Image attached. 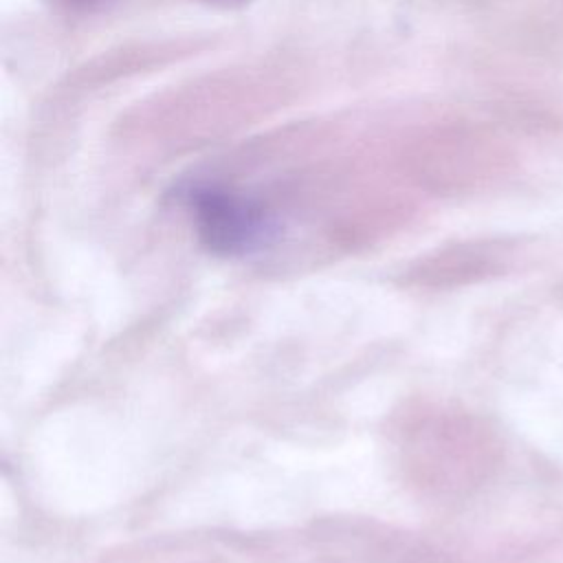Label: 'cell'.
Returning <instances> with one entry per match:
<instances>
[{
  "instance_id": "1",
  "label": "cell",
  "mask_w": 563,
  "mask_h": 563,
  "mask_svg": "<svg viewBox=\"0 0 563 563\" xmlns=\"http://www.w3.org/2000/svg\"><path fill=\"white\" fill-rule=\"evenodd\" d=\"M187 202L200 238L216 253H249L268 244L275 235V220L262 207L229 189L196 185L187 191Z\"/></svg>"
},
{
  "instance_id": "2",
  "label": "cell",
  "mask_w": 563,
  "mask_h": 563,
  "mask_svg": "<svg viewBox=\"0 0 563 563\" xmlns=\"http://www.w3.org/2000/svg\"><path fill=\"white\" fill-rule=\"evenodd\" d=\"M211 4H218V7H238V4H244L249 0H207Z\"/></svg>"
}]
</instances>
